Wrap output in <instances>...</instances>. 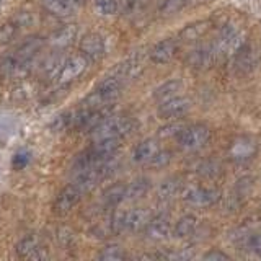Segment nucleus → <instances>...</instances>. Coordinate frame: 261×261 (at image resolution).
<instances>
[{
    "mask_svg": "<svg viewBox=\"0 0 261 261\" xmlns=\"http://www.w3.org/2000/svg\"><path fill=\"white\" fill-rule=\"evenodd\" d=\"M136 127V121L127 116H108L103 119L95 129H92V141H100V139H122L130 134Z\"/></svg>",
    "mask_w": 261,
    "mask_h": 261,
    "instance_id": "1",
    "label": "nucleus"
},
{
    "mask_svg": "<svg viewBox=\"0 0 261 261\" xmlns=\"http://www.w3.org/2000/svg\"><path fill=\"white\" fill-rule=\"evenodd\" d=\"M121 88H122V79L119 75L106 77L101 84L85 98L82 106H85V108H103V106H108L113 100L118 98Z\"/></svg>",
    "mask_w": 261,
    "mask_h": 261,
    "instance_id": "2",
    "label": "nucleus"
},
{
    "mask_svg": "<svg viewBox=\"0 0 261 261\" xmlns=\"http://www.w3.org/2000/svg\"><path fill=\"white\" fill-rule=\"evenodd\" d=\"M211 139L209 127L202 124H193L190 127H185L181 134L178 136V144L183 150L193 152L204 147Z\"/></svg>",
    "mask_w": 261,
    "mask_h": 261,
    "instance_id": "3",
    "label": "nucleus"
},
{
    "mask_svg": "<svg viewBox=\"0 0 261 261\" xmlns=\"http://www.w3.org/2000/svg\"><path fill=\"white\" fill-rule=\"evenodd\" d=\"M88 59L82 54H75L70 56L67 61L62 64V67L59 70V75H57V82L62 85H67L75 82L77 79H80L85 73V70L88 69Z\"/></svg>",
    "mask_w": 261,
    "mask_h": 261,
    "instance_id": "4",
    "label": "nucleus"
},
{
    "mask_svg": "<svg viewBox=\"0 0 261 261\" xmlns=\"http://www.w3.org/2000/svg\"><path fill=\"white\" fill-rule=\"evenodd\" d=\"M84 196L80 188L75 185V183H70L67 186H64L61 193L57 194V198L54 201V212L57 216H65L69 214V212L77 206V202L80 201V198Z\"/></svg>",
    "mask_w": 261,
    "mask_h": 261,
    "instance_id": "5",
    "label": "nucleus"
},
{
    "mask_svg": "<svg viewBox=\"0 0 261 261\" xmlns=\"http://www.w3.org/2000/svg\"><path fill=\"white\" fill-rule=\"evenodd\" d=\"M183 199L194 207H209L220 199V191L216 188H190Z\"/></svg>",
    "mask_w": 261,
    "mask_h": 261,
    "instance_id": "6",
    "label": "nucleus"
},
{
    "mask_svg": "<svg viewBox=\"0 0 261 261\" xmlns=\"http://www.w3.org/2000/svg\"><path fill=\"white\" fill-rule=\"evenodd\" d=\"M106 53L105 39L98 33H87L80 41V54L85 56L88 62H100Z\"/></svg>",
    "mask_w": 261,
    "mask_h": 261,
    "instance_id": "7",
    "label": "nucleus"
},
{
    "mask_svg": "<svg viewBox=\"0 0 261 261\" xmlns=\"http://www.w3.org/2000/svg\"><path fill=\"white\" fill-rule=\"evenodd\" d=\"M191 110V101L186 96H171L159 105V116L163 119H176L183 118Z\"/></svg>",
    "mask_w": 261,
    "mask_h": 261,
    "instance_id": "8",
    "label": "nucleus"
},
{
    "mask_svg": "<svg viewBox=\"0 0 261 261\" xmlns=\"http://www.w3.org/2000/svg\"><path fill=\"white\" fill-rule=\"evenodd\" d=\"M16 253L24 259H43L46 258V248L36 235H27L16 243Z\"/></svg>",
    "mask_w": 261,
    "mask_h": 261,
    "instance_id": "9",
    "label": "nucleus"
},
{
    "mask_svg": "<svg viewBox=\"0 0 261 261\" xmlns=\"http://www.w3.org/2000/svg\"><path fill=\"white\" fill-rule=\"evenodd\" d=\"M259 64V49L253 44L243 46L235 57V69L239 73H250Z\"/></svg>",
    "mask_w": 261,
    "mask_h": 261,
    "instance_id": "10",
    "label": "nucleus"
},
{
    "mask_svg": "<svg viewBox=\"0 0 261 261\" xmlns=\"http://www.w3.org/2000/svg\"><path fill=\"white\" fill-rule=\"evenodd\" d=\"M185 61L190 67H194V69H206V67H211L212 64L219 62L217 56H216L214 49H212L211 44L193 49V51H190L186 54Z\"/></svg>",
    "mask_w": 261,
    "mask_h": 261,
    "instance_id": "11",
    "label": "nucleus"
},
{
    "mask_svg": "<svg viewBox=\"0 0 261 261\" xmlns=\"http://www.w3.org/2000/svg\"><path fill=\"white\" fill-rule=\"evenodd\" d=\"M152 217H153L152 212L145 207H136L130 211H124V230L127 232L144 230Z\"/></svg>",
    "mask_w": 261,
    "mask_h": 261,
    "instance_id": "12",
    "label": "nucleus"
},
{
    "mask_svg": "<svg viewBox=\"0 0 261 261\" xmlns=\"http://www.w3.org/2000/svg\"><path fill=\"white\" fill-rule=\"evenodd\" d=\"M176 53H178V43L175 39L168 38V39L159 41V43L150 49L149 57L153 64H167L173 59Z\"/></svg>",
    "mask_w": 261,
    "mask_h": 261,
    "instance_id": "13",
    "label": "nucleus"
},
{
    "mask_svg": "<svg viewBox=\"0 0 261 261\" xmlns=\"http://www.w3.org/2000/svg\"><path fill=\"white\" fill-rule=\"evenodd\" d=\"M147 239H150L153 242H163L167 240L170 233H171V225L170 220L165 216H157L152 217L150 222L147 224V227L144 228Z\"/></svg>",
    "mask_w": 261,
    "mask_h": 261,
    "instance_id": "14",
    "label": "nucleus"
},
{
    "mask_svg": "<svg viewBox=\"0 0 261 261\" xmlns=\"http://www.w3.org/2000/svg\"><path fill=\"white\" fill-rule=\"evenodd\" d=\"M159 150H160V147L155 139H145V141H142L134 149L133 159L137 163H149Z\"/></svg>",
    "mask_w": 261,
    "mask_h": 261,
    "instance_id": "15",
    "label": "nucleus"
},
{
    "mask_svg": "<svg viewBox=\"0 0 261 261\" xmlns=\"http://www.w3.org/2000/svg\"><path fill=\"white\" fill-rule=\"evenodd\" d=\"M43 7L54 16H69L79 7L75 0H41Z\"/></svg>",
    "mask_w": 261,
    "mask_h": 261,
    "instance_id": "16",
    "label": "nucleus"
},
{
    "mask_svg": "<svg viewBox=\"0 0 261 261\" xmlns=\"http://www.w3.org/2000/svg\"><path fill=\"white\" fill-rule=\"evenodd\" d=\"M211 28V21H194L186 24V27L179 31V39L186 41V43H191V41L199 39L204 36Z\"/></svg>",
    "mask_w": 261,
    "mask_h": 261,
    "instance_id": "17",
    "label": "nucleus"
},
{
    "mask_svg": "<svg viewBox=\"0 0 261 261\" xmlns=\"http://www.w3.org/2000/svg\"><path fill=\"white\" fill-rule=\"evenodd\" d=\"M75 36H77L75 24H65V27H62V28H59L57 31L53 33L49 43H51L54 47H65V46L72 44V41L75 39Z\"/></svg>",
    "mask_w": 261,
    "mask_h": 261,
    "instance_id": "18",
    "label": "nucleus"
},
{
    "mask_svg": "<svg viewBox=\"0 0 261 261\" xmlns=\"http://www.w3.org/2000/svg\"><path fill=\"white\" fill-rule=\"evenodd\" d=\"M255 149H256L255 142L250 141L247 137H240L233 142L230 149V155L235 160H248L251 159V155L255 153Z\"/></svg>",
    "mask_w": 261,
    "mask_h": 261,
    "instance_id": "19",
    "label": "nucleus"
},
{
    "mask_svg": "<svg viewBox=\"0 0 261 261\" xmlns=\"http://www.w3.org/2000/svg\"><path fill=\"white\" fill-rule=\"evenodd\" d=\"M150 190L149 178H137L126 186V199H141Z\"/></svg>",
    "mask_w": 261,
    "mask_h": 261,
    "instance_id": "20",
    "label": "nucleus"
},
{
    "mask_svg": "<svg viewBox=\"0 0 261 261\" xmlns=\"http://www.w3.org/2000/svg\"><path fill=\"white\" fill-rule=\"evenodd\" d=\"M181 88H183V84L179 80H175V79L173 80H168V82L162 84L157 90H155V92H153V98L159 103L160 101H165V100H168V98H171V96H176L178 92Z\"/></svg>",
    "mask_w": 261,
    "mask_h": 261,
    "instance_id": "21",
    "label": "nucleus"
},
{
    "mask_svg": "<svg viewBox=\"0 0 261 261\" xmlns=\"http://www.w3.org/2000/svg\"><path fill=\"white\" fill-rule=\"evenodd\" d=\"M196 227H198V217L193 216V214H186L176 222L175 237H178V239H186V237L194 233Z\"/></svg>",
    "mask_w": 261,
    "mask_h": 261,
    "instance_id": "22",
    "label": "nucleus"
},
{
    "mask_svg": "<svg viewBox=\"0 0 261 261\" xmlns=\"http://www.w3.org/2000/svg\"><path fill=\"white\" fill-rule=\"evenodd\" d=\"M103 199L108 206H118L126 199V185H113L105 191Z\"/></svg>",
    "mask_w": 261,
    "mask_h": 261,
    "instance_id": "23",
    "label": "nucleus"
},
{
    "mask_svg": "<svg viewBox=\"0 0 261 261\" xmlns=\"http://www.w3.org/2000/svg\"><path fill=\"white\" fill-rule=\"evenodd\" d=\"M181 190V183L176 178H168L159 186V198L160 199H171Z\"/></svg>",
    "mask_w": 261,
    "mask_h": 261,
    "instance_id": "24",
    "label": "nucleus"
},
{
    "mask_svg": "<svg viewBox=\"0 0 261 261\" xmlns=\"http://www.w3.org/2000/svg\"><path fill=\"white\" fill-rule=\"evenodd\" d=\"M98 258L103 259V261H119V259H124L126 258V253L122 251L121 247L118 245H108V247H105Z\"/></svg>",
    "mask_w": 261,
    "mask_h": 261,
    "instance_id": "25",
    "label": "nucleus"
},
{
    "mask_svg": "<svg viewBox=\"0 0 261 261\" xmlns=\"http://www.w3.org/2000/svg\"><path fill=\"white\" fill-rule=\"evenodd\" d=\"M93 4H95L96 12L100 15H103V16L114 15V13H118V10H119L118 0H93Z\"/></svg>",
    "mask_w": 261,
    "mask_h": 261,
    "instance_id": "26",
    "label": "nucleus"
},
{
    "mask_svg": "<svg viewBox=\"0 0 261 261\" xmlns=\"http://www.w3.org/2000/svg\"><path fill=\"white\" fill-rule=\"evenodd\" d=\"M18 31V24L15 21H7L0 27V44H8L12 43V39L16 36Z\"/></svg>",
    "mask_w": 261,
    "mask_h": 261,
    "instance_id": "27",
    "label": "nucleus"
},
{
    "mask_svg": "<svg viewBox=\"0 0 261 261\" xmlns=\"http://www.w3.org/2000/svg\"><path fill=\"white\" fill-rule=\"evenodd\" d=\"M188 4V0H163L160 5V13L163 16H170L179 12Z\"/></svg>",
    "mask_w": 261,
    "mask_h": 261,
    "instance_id": "28",
    "label": "nucleus"
},
{
    "mask_svg": "<svg viewBox=\"0 0 261 261\" xmlns=\"http://www.w3.org/2000/svg\"><path fill=\"white\" fill-rule=\"evenodd\" d=\"M183 129H185V126L179 124V122H171V124H167L159 129V136L160 137H178L181 134Z\"/></svg>",
    "mask_w": 261,
    "mask_h": 261,
    "instance_id": "29",
    "label": "nucleus"
},
{
    "mask_svg": "<svg viewBox=\"0 0 261 261\" xmlns=\"http://www.w3.org/2000/svg\"><path fill=\"white\" fill-rule=\"evenodd\" d=\"M170 160H171V153L168 150H159L155 153V157L149 162V165L153 168H163L168 165Z\"/></svg>",
    "mask_w": 261,
    "mask_h": 261,
    "instance_id": "30",
    "label": "nucleus"
},
{
    "mask_svg": "<svg viewBox=\"0 0 261 261\" xmlns=\"http://www.w3.org/2000/svg\"><path fill=\"white\" fill-rule=\"evenodd\" d=\"M219 170H220L219 163H216V162L209 160V162H204V163H201V167L198 168V173H199L201 176L211 178V176H216V175L219 173Z\"/></svg>",
    "mask_w": 261,
    "mask_h": 261,
    "instance_id": "31",
    "label": "nucleus"
},
{
    "mask_svg": "<svg viewBox=\"0 0 261 261\" xmlns=\"http://www.w3.org/2000/svg\"><path fill=\"white\" fill-rule=\"evenodd\" d=\"M28 163H30V153L28 152H23V150L16 152L13 155V159H12V167H13V170H23L24 167L28 165Z\"/></svg>",
    "mask_w": 261,
    "mask_h": 261,
    "instance_id": "32",
    "label": "nucleus"
},
{
    "mask_svg": "<svg viewBox=\"0 0 261 261\" xmlns=\"http://www.w3.org/2000/svg\"><path fill=\"white\" fill-rule=\"evenodd\" d=\"M247 247H248V250H251L255 255H258L261 258V233L250 235L247 240Z\"/></svg>",
    "mask_w": 261,
    "mask_h": 261,
    "instance_id": "33",
    "label": "nucleus"
},
{
    "mask_svg": "<svg viewBox=\"0 0 261 261\" xmlns=\"http://www.w3.org/2000/svg\"><path fill=\"white\" fill-rule=\"evenodd\" d=\"M202 258L204 259H228V255H225V253L219 251V250H211Z\"/></svg>",
    "mask_w": 261,
    "mask_h": 261,
    "instance_id": "34",
    "label": "nucleus"
},
{
    "mask_svg": "<svg viewBox=\"0 0 261 261\" xmlns=\"http://www.w3.org/2000/svg\"><path fill=\"white\" fill-rule=\"evenodd\" d=\"M136 5H137V0H121V7L124 8L126 12L134 10Z\"/></svg>",
    "mask_w": 261,
    "mask_h": 261,
    "instance_id": "35",
    "label": "nucleus"
},
{
    "mask_svg": "<svg viewBox=\"0 0 261 261\" xmlns=\"http://www.w3.org/2000/svg\"><path fill=\"white\" fill-rule=\"evenodd\" d=\"M190 4L193 5H201V4H206V2H211V0H188Z\"/></svg>",
    "mask_w": 261,
    "mask_h": 261,
    "instance_id": "36",
    "label": "nucleus"
},
{
    "mask_svg": "<svg viewBox=\"0 0 261 261\" xmlns=\"http://www.w3.org/2000/svg\"><path fill=\"white\" fill-rule=\"evenodd\" d=\"M75 2H77V4H79V5H80V4H82V2H85V0H75Z\"/></svg>",
    "mask_w": 261,
    "mask_h": 261,
    "instance_id": "37",
    "label": "nucleus"
},
{
    "mask_svg": "<svg viewBox=\"0 0 261 261\" xmlns=\"http://www.w3.org/2000/svg\"><path fill=\"white\" fill-rule=\"evenodd\" d=\"M2 5H4V0H0V8H2Z\"/></svg>",
    "mask_w": 261,
    "mask_h": 261,
    "instance_id": "38",
    "label": "nucleus"
}]
</instances>
